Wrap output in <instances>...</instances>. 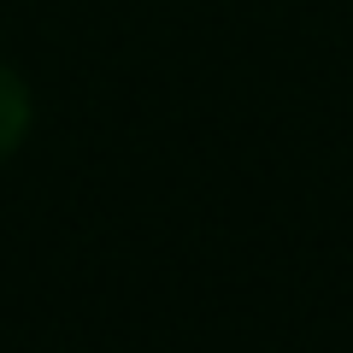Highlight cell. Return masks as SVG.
I'll list each match as a JSON object with an SVG mask.
<instances>
[{"label": "cell", "mask_w": 353, "mask_h": 353, "mask_svg": "<svg viewBox=\"0 0 353 353\" xmlns=\"http://www.w3.org/2000/svg\"><path fill=\"white\" fill-rule=\"evenodd\" d=\"M24 130H30V88H24V77H18V71L0 65V159L18 153Z\"/></svg>", "instance_id": "6da1fadb"}]
</instances>
